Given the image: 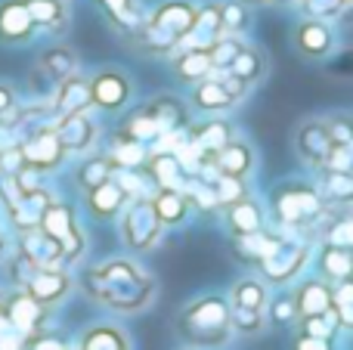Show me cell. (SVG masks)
<instances>
[{
    "label": "cell",
    "mask_w": 353,
    "mask_h": 350,
    "mask_svg": "<svg viewBox=\"0 0 353 350\" xmlns=\"http://www.w3.org/2000/svg\"><path fill=\"white\" fill-rule=\"evenodd\" d=\"M195 16H199V6L192 0H165L161 6H155L146 19L137 28V41L143 50L149 53H176L180 41L189 34Z\"/></svg>",
    "instance_id": "1"
},
{
    "label": "cell",
    "mask_w": 353,
    "mask_h": 350,
    "mask_svg": "<svg viewBox=\"0 0 353 350\" xmlns=\"http://www.w3.org/2000/svg\"><path fill=\"white\" fill-rule=\"evenodd\" d=\"M90 291L115 310H140L149 304L152 285L128 260H109L90 273Z\"/></svg>",
    "instance_id": "2"
},
{
    "label": "cell",
    "mask_w": 353,
    "mask_h": 350,
    "mask_svg": "<svg viewBox=\"0 0 353 350\" xmlns=\"http://www.w3.org/2000/svg\"><path fill=\"white\" fill-rule=\"evenodd\" d=\"M183 332L195 341V344L217 347L230 338V307L217 298H205V301L192 304L183 313Z\"/></svg>",
    "instance_id": "3"
},
{
    "label": "cell",
    "mask_w": 353,
    "mask_h": 350,
    "mask_svg": "<svg viewBox=\"0 0 353 350\" xmlns=\"http://www.w3.org/2000/svg\"><path fill=\"white\" fill-rule=\"evenodd\" d=\"M245 93H248V87H245L242 81L232 78L230 72H217V68H214L205 81L195 84L192 103L199 105L201 112H223V109H232Z\"/></svg>",
    "instance_id": "4"
},
{
    "label": "cell",
    "mask_w": 353,
    "mask_h": 350,
    "mask_svg": "<svg viewBox=\"0 0 353 350\" xmlns=\"http://www.w3.org/2000/svg\"><path fill=\"white\" fill-rule=\"evenodd\" d=\"M90 99L93 105H99L105 112L124 109L130 99V78L118 68H105L97 78H90Z\"/></svg>",
    "instance_id": "5"
},
{
    "label": "cell",
    "mask_w": 353,
    "mask_h": 350,
    "mask_svg": "<svg viewBox=\"0 0 353 350\" xmlns=\"http://www.w3.org/2000/svg\"><path fill=\"white\" fill-rule=\"evenodd\" d=\"M161 233V220L152 202H134L124 217V239L134 248H149Z\"/></svg>",
    "instance_id": "6"
},
{
    "label": "cell",
    "mask_w": 353,
    "mask_h": 350,
    "mask_svg": "<svg viewBox=\"0 0 353 350\" xmlns=\"http://www.w3.org/2000/svg\"><path fill=\"white\" fill-rule=\"evenodd\" d=\"M19 155H22V165L43 171V167H56V165H59L62 155H65V149H62L56 130L41 127L37 134H31L28 140H25V146L19 149Z\"/></svg>",
    "instance_id": "7"
},
{
    "label": "cell",
    "mask_w": 353,
    "mask_h": 350,
    "mask_svg": "<svg viewBox=\"0 0 353 350\" xmlns=\"http://www.w3.org/2000/svg\"><path fill=\"white\" fill-rule=\"evenodd\" d=\"M294 47L301 56L307 59H323L335 50V31L329 22H319V19H304V22L294 28Z\"/></svg>",
    "instance_id": "8"
},
{
    "label": "cell",
    "mask_w": 353,
    "mask_h": 350,
    "mask_svg": "<svg viewBox=\"0 0 353 350\" xmlns=\"http://www.w3.org/2000/svg\"><path fill=\"white\" fill-rule=\"evenodd\" d=\"M34 19L28 12L25 0H3L0 3V41L6 43H22L34 34Z\"/></svg>",
    "instance_id": "9"
},
{
    "label": "cell",
    "mask_w": 353,
    "mask_h": 350,
    "mask_svg": "<svg viewBox=\"0 0 353 350\" xmlns=\"http://www.w3.org/2000/svg\"><path fill=\"white\" fill-rule=\"evenodd\" d=\"M22 254L37 267V270H53L62 260V242L50 239L41 227L22 229Z\"/></svg>",
    "instance_id": "10"
},
{
    "label": "cell",
    "mask_w": 353,
    "mask_h": 350,
    "mask_svg": "<svg viewBox=\"0 0 353 350\" xmlns=\"http://www.w3.org/2000/svg\"><path fill=\"white\" fill-rule=\"evenodd\" d=\"M226 72L232 74V78H239L245 87H254L261 84L263 78H267L270 72V59L267 53H263L261 47H254V43H245L242 50H239V56L232 59V65L226 68Z\"/></svg>",
    "instance_id": "11"
},
{
    "label": "cell",
    "mask_w": 353,
    "mask_h": 350,
    "mask_svg": "<svg viewBox=\"0 0 353 350\" xmlns=\"http://www.w3.org/2000/svg\"><path fill=\"white\" fill-rule=\"evenodd\" d=\"M56 136H59L65 152H87V149L93 146V140H97V127H93V121L81 112V115L62 118L59 127H56Z\"/></svg>",
    "instance_id": "12"
},
{
    "label": "cell",
    "mask_w": 353,
    "mask_h": 350,
    "mask_svg": "<svg viewBox=\"0 0 353 350\" xmlns=\"http://www.w3.org/2000/svg\"><path fill=\"white\" fill-rule=\"evenodd\" d=\"M298 152H301V158L313 161V165L325 161L329 152H332L329 127H325L323 121H304L301 130H298Z\"/></svg>",
    "instance_id": "13"
},
{
    "label": "cell",
    "mask_w": 353,
    "mask_h": 350,
    "mask_svg": "<svg viewBox=\"0 0 353 350\" xmlns=\"http://www.w3.org/2000/svg\"><path fill=\"white\" fill-rule=\"evenodd\" d=\"M93 105L90 99V81L78 78V74H72V78H65L59 84V93H56V109H59V115H81V112H87Z\"/></svg>",
    "instance_id": "14"
},
{
    "label": "cell",
    "mask_w": 353,
    "mask_h": 350,
    "mask_svg": "<svg viewBox=\"0 0 353 350\" xmlns=\"http://www.w3.org/2000/svg\"><path fill=\"white\" fill-rule=\"evenodd\" d=\"M323 211L319 198L307 189H288L279 196V214L288 223H301V220H313Z\"/></svg>",
    "instance_id": "15"
},
{
    "label": "cell",
    "mask_w": 353,
    "mask_h": 350,
    "mask_svg": "<svg viewBox=\"0 0 353 350\" xmlns=\"http://www.w3.org/2000/svg\"><path fill=\"white\" fill-rule=\"evenodd\" d=\"M3 313L10 316L12 326L28 338V335L37 332V326H41V320H43V304H37L31 295H16L10 304H6Z\"/></svg>",
    "instance_id": "16"
},
{
    "label": "cell",
    "mask_w": 353,
    "mask_h": 350,
    "mask_svg": "<svg viewBox=\"0 0 353 350\" xmlns=\"http://www.w3.org/2000/svg\"><path fill=\"white\" fill-rule=\"evenodd\" d=\"M68 291V276H62V273L56 270H37L34 276L28 279V295L34 298L37 304H56L62 295Z\"/></svg>",
    "instance_id": "17"
},
{
    "label": "cell",
    "mask_w": 353,
    "mask_h": 350,
    "mask_svg": "<svg viewBox=\"0 0 353 350\" xmlns=\"http://www.w3.org/2000/svg\"><path fill=\"white\" fill-rule=\"evenodd\" d=\"M174 72L176 78L189 81V84H199V81H205L214 72V62L208 56V50H176Z\"/></svg>",
    "instance_id": "18"
},
{
    "label": "cell",
    "mask_w": 353,
    "mask_h": 350,
    "mask_svg": "<svg viewBox=\"0 0 353 350\" xmlns=\"http://www.w3.org/2000/svg\"><path fill=\"white\" fill-rule=\"evenodd\" d=\"M78 350H130V341L115 326H93L84 332Z\"/></svg>",
    "instance_id": "19"
},
{
    "label": "cell",
    "mask_w": 353,
    "mask_h": 350,
    "mask_svg": "<svg viewBox=\"0 0 353 350\" xmlns=\"http://www.w3.org/2000/svg\"><path fill=\"white\" fill-rule=\"evenodd\" d=\"M74 68H78V56H74L68 47H53L41 56V72L47 74L50 81H56V84L72 78Z\"/></svg>",
    "instance_id": "20"
},
{
    "label": "cell",
    "mask_w": 353,
    "mask_h": 350,
    "mask_svg": "<svg viewBox=\"0 0 353 350\" xmlns=\"http://www.w3.org/2000/svg\"><path fill=\"white\" fill-rule=\"evenodd\" d=\"M214 161H217L220 174H226V177H245V174L251 171V152L242 143H226V146L214 155Z\"/></svg>",
    "instance_id": "21"
},
{
    "label": "cell",
    "mask_w": 353,
    "mask_h": 350,
    "mask_svg": "<svg viewBox=\"0 0 353 350\" xmlns=\"http://www.w3.org/2000/svg\"><path fill=\"white\" fill-rule=\"evenodd\" d=\"M37 227L56 242H65L68 236L74 233V217L65 205H47V211L41 214V223Z\"/></svg>",
    "instance_id": "22"
},
{
    "label": "cell",
    "mask_w": 353,
    "mask_h": 350,
    "mask_svg": "<svg viewBox=\"0 0 353 350\" xmlns=\"http://www.w3.org/2000/svg\"><path fill=\"white\" fill-rule=\"evenodd\" d=\"M87 202H90V211L97 217H109V214H115V211L124 205V189L115 183V180H105V183L93 186Z\"/></svg>",
    "instance_id": "23"
},
{
    "label": "cell",
    "mask_w": 353,
    "mask_h": 350,
    "mask_svg": "<svg viewBox=\"0 0 353 350\" xmlns=\"http://www.w3.org/2000/svg\"><path fill=\"white\" fill-rule=\"evenodd\" d=\"M332 307V291L325 289V282H307L298 291V313L304 316H325Z\"/></svg>",
    "instance_id": "24"
},
{
    "label": "cell",
    "mask_w": 353,
    "mask_h": 350,
    "mask_svg": "<svg viewBox=\"0 0 353 350\" xmlns=\"http://www.w3.org/2000/svg\"><path fill=\"white\" fill-rule=\"evenodd\" d=\"M25 3H28V12L37 28L59 31L65 25V3L62 0H25Z\"/></svg>",
    "instance_id": "25"
},
{
    "label": "cell",
    "mask_w": 353,
    "mask_h": 350,
    "mask_svg": "<svg viewBox=\"0 0 353 350\" xmlns=\"http://www.w3.org/2000/svg\"><path fill=\"white\" fill-rule=\"evenodd\" d=\"M99 6L105 10V16L124 31H137L143 22L140 10H137V0H97Z\"/></svg>",
    "instance_id": "26"
},
{
    "label": "cell",
    "mask_w": 353,
    "mask_h": 350,
    "mask_svg": "<svg viewBox=\"0 0 353 350\" xmlns=\"http://www.w3.org/2000/svg\"><path fill=\"white\" fill-rule=\"evenodd\" d=\"M242 47H245L242 37L220 34L217 41L208 47V56H211V62H214V68H217V72H226V68L232 65V59L239 56V50H242Z\"/></svg>",
    "instance_id": "27"
},
{
    "label": "cell",
    "mask_w": 353,
    "mask_h": 350,
    "mask_svg": "<svg viewBox=\"0 0 353 350\" xmlns=\"http://www.w3.org/2000/svg\"><path fill=\"white\" fill-rule=\"evenodd\" d=\"M220 25H223V34L242 37V31L251 25L248 6H245L242 0H230V3H220Z\"/></svg>",
    "instance_id": "28"
},
{
    "label": "cell",
    "mask_w": 353,
    "mask_h": 350,
    "mask_svg": "<svg viewBox=\"0 0 353 350\" xmlns=\"http://www.w3.org/2000/svg\"><path fill=\"white\" fill-rule=\"evenodd\" d=\"M230 223L239 236H254L261 233V211L251 202H236L230 211Z\"/></svg>",
    "instance_id": "29"
},
{
    "label": "cell",
    "mask_w": 353,
    "mask_h": 350,
    "mask_svg": "<svg viewBox=\"0 0 353 350\" xmlns=\"http://www.w3.org/2000/svg\"><path fill=\"white\" fill-rule=\"evenodd\" d=\"M152 174L159 180L161 189H180V161L171 152H155L152 158Z\"/></svg>",
    "instance_id": "30"
},
{
    "label": "cell",
    "mask_w": 353,
    "mask_h": 350,
    "mask_svg": "<svg viewBox=\"0 0 353 350\" xmlns=\"http://www.w3.org/2000/svg\"><path fill=\"white\" fill-rule=\"evenodd\" d=\"M195 143H199V149L208 155V152H220L226 143H232V136L223 121H211V124H205V127H199Z\"/></svg>",
    "instance_id": "31"
},
{
    "label": "cell",
    "mask_w": 353,
    "mask_h": 350,
    "mask_svg": "<svg viewBox=\"0 0 353 350\" xmlns=\"http://www.w3.org/2000/svg\"><path fill=\"white\" fill-rule=\"evenodd\" d=\"M124 130H128V136H130V140H137V143H143V140H159V136L165 134V130H161V124L155 121L149 109H140V112H137V115L128 121V127H124Z\"/></svg>",
    "instance_id": "32"
},
{
    "label": "cell",
    "mask_w": 353,
    "mask_h": 350,
    "mask_svg": "<svg viewBox=\"0 0 353 350\" xmlns=\"http://www.w3.org/2000/svg\"><path fill=\"white\" fill-rule=\"evenodd\" d=\"M152 205H155L159 220H165V223H176L183 214H186V198H183L176 189H165Z\"/></svg>",
    "instance_id": "33"
},
{
    "label": "cell",
    "mask_w": 353,
    "mask_h": 350,
    "mask_svg": "<svg viewBox=\"0 0 353 350\" xmlns=\"http://www.w3.org/2000/svg\"><path fill=\"white\" fill-rule=\"evenodd\" d=\"M232 301H236V307L261 310L263 301H267V295H263V285L261 282H254V279H245V282L236 285V291H232Z\"/></svg>",
    "instance_id": "34"
},
{
    "label": "cell",
    "mask_w": 353,
    "mask_h": 350,
    "mask_svg": "<svg viewBox=\"0 0 353 350\" xmlns=\"http://www.w3.org/2000/svg\"><path fill=\"white\" fill-rule=\"evenodd\" d=\"M146 161V152H143V143L130 140V136H124V140L115 143V152H112V165H121V167H137Z\"/></svg>",
    "instance_id": "35"
},
{
    "label": "cell",
    "mask_w": 353,
    "mask_h": 350,
    "mask_svg": "<svg viewBox=\"0 0 353 350\" xmlns=\"http://www.w3.org/2000/svg\"><path fill=\"white\" fill-rule=\"evenodd\" d=\"M301 10L307 12V19H319V22H335L344 12L341 0H301Z\"/></svg>",
    "instance_id": "36"
},
{
    "label": "cell",
    "mask_w": 353,
    "mask_h": 350,
    "mask_svg": "<svg viewBox=\"0 0 353 350\" xmlns=\"http://www.w3.org/2000/svg\"><path fill=\"white\" fill-rule=\"evenodd\" d=\"M105 180H112V158H90L81 167V183H84L87 189L105 183Z\"/></svg>",
    "instance_id": "37"
},
{
    "label": "cell",
    "mask_w": 353,
    "mask_h": 350,
    "mask_svg": "<svg viewBox=\"0 0 353 350\" xmlns=\"http://www.w3.org/2000/svg\"><path fill=\"white\" fill-rule=\"evenodd\" d=\"M325 273H329L332 279H347L353 273V258L344 248H329V251H325Z\"/></svg>",
    "instance_id": "38"
},
{
    "label": "cell",
    "mask_w": 353,
    "mask_h": 350,
    "mask_svg": "<svg viewBox=\"0 0 353 350\" xmlns=\"http://www.w3.org/2000/svg\"><path fill=\"white\" fill-rule=\"evenodd\" d=\"M230 326L242 335H254L261 332V310H245V307H232L230 313Z\"/></svg>",
    "instance_id": "39"
},
{
    "label": "cell",
    "mask_w": 353,
    "mask_h": 350,
    "mask_svg": "<svg viewBox=\"0 0 353 350\" xmlns=\"http://www.w3.org/2000/svg\"><path fill=\"white\" fill-rule=\"evenodd\" d=\"M28 338L10 322V316L0 310V350H25Z\"/></svg>",
    "instance_id": "40"
},
{
    "label": "cell",
    "mask_w": 353,
    "mask_h": 350,
    "mask_svg": "<svg viewBox=\"0 0 353 350\" xmlns=\"http://www.w3.org/2000/svg\"><path fill=\"white\" fill-rule=\"evenodd\" d=\"M325 127H329L332 146H353V118L338 115V118H332Z\"/></svg>",
    "instance_id": "41"
},
{
    "label": "cell",
    "mask_w": 353,
    "mask_h": 350,
    "mask_svg": "<svg viewBox=\"0 0 353 350\" xmlns=\"http://www.w3.org/2000/svg\"><path fill=\"white\" fill-rule=\"evenodd\" d=\"M214 192H217L220 205H232V202L242 198V183H239V177H226V174H220V177L214 180Z\"/></svg>",
    "instance_id": "42"
},
{
    "label": "cell",
    "mask_w": 353,
    "mask_h": 350,
    "mask_svg": "<svg viewBox=\"0 0 353 350\" xmlns=\"http://www.w3.org/2000/svg\"><path fill=\"white\" fill-rule=\"evenodd\" d=\"M329 239H332V245H335V248H341V245H353V220L338 223V227L329 233Z\"/></svg>",
    "instance_id": "43"
},
{
    "label": "cell",
    "mask_w": 353,
    "mask_h": 350,
    "mask_svg": "<svg viewBox=\"0 0 353 350\" xmlns=\"http://www.w3.org/2000/svg\"><path fill=\"white\" fill-rule=\"evenodd\" d=\"M28 350H68V344L62 338H56V335H37L28 344Z\"/></svg>",
    "instance_id": "44"
},
{
    "label": "cell",
    "mask_w": 353,
    "mask_h": 350,
    "mask_svg": "<svg viewBox=\"0 0 353 350\" xmlns=\"http://www.w3.org/2000/svg\"><path fill=\"white\" fill-rule=\"evenodd\" d=\"M294 350H332V341L313 338V335H301V338L294 341Z\"/></svg>",
    "instance_id": "45"
},
{
    "label": "cell",
    "mask_w": 353,
    "mask_h": 350,
    "mask_svg": "<svg viewBox=\"0 0 353 350\" xmlns=\"http://www.w3.org/2000/svg\"><path fill=\"white\" fill-rule=\"evenodd\" d=\"M332 304H335V307H347V304H353V282L350 279H341V289L332 295Z\"/></svg>",
    "instance_id": "46"
},
{
    "label": "cell",
    "mask_w": 353,
    "mask_h": 350,
    "mask_svg": "<svg viewBox=\"0 0 353 350\" xmlns=\"http://www.w3.org/2000/svg\"><path fill=\"white\" fill-rule=\"evenodd\" d=\"M294 313H298V304H294V301H279L273 307V320L276 322H288Z\"/></svg>",
    "instance_id": "47"
},
{
    "label": "cell",
    "mask_w": 353,
    "mask_h": 350,
    "mask_svg": "<svg viewBox=\"0 0 353 350\" xmlns=\"http://www.w3.org/2000/svg\"><path fill=\"white\" fill-rule=\"evenodd\" d=\"M335 310H338V322L353 329V304H347V307H335Z\"/></svg>",
    "instance_id": "48"
},
{
    "label": "cell",
    "mask_w": 353,
    "mask_h": 350,
    "mask_svg": "<svg viewBox=\"0 0 353 350\" xmlns=\"http://www.w3.org/2000/svg\"><path fill=\"white\" fill-rule=\"evenodd\" d=\"M12 90L6 84H0V112H6V109H12Z\"/></svg>",
    "instance_id": "49"
},
{
    "label": "cell",
    "mask_w": 353,
    "mask_h": 350,
    "mask_svg": "<svg viewBox=\"0 0 353 350\" xmlns=\"http://www.w3.org/2000/svg\"><path fill=\"white\" fill-rule=\"evenodd\" d=\"M242 3H273V0H242Z\"/></svg>",
    "instance_id": "50"
},
{
    "label": "cell",
    "mask_w": 353,
    "mask_h": 350,
    "mask_svg": "<svg viewBox=\"0 0 353 350\" xmlns=\"http://www.w3.org/2000/svg\"><path fill=\"white\" fill-rule=\"evenodd\" d=\"M341 3H344V10H347V6H353V0H341Z\"/></svg>",
    "instance_id": "51"
},
{
    "label": "cell",
    "mask_w": 353,
    "mask_h": 350,
    "mask_svg": "<svg viewBox=\"0 0 353 350\" xmlns=\"http://www.w3.org/2000/svg\"><path fill=\"white\" fill-rule=\"evenodd\" d=\"M350 258H353V254H350Z\"/></svg>",
    "instance_id": "52"
}]
</instances>
